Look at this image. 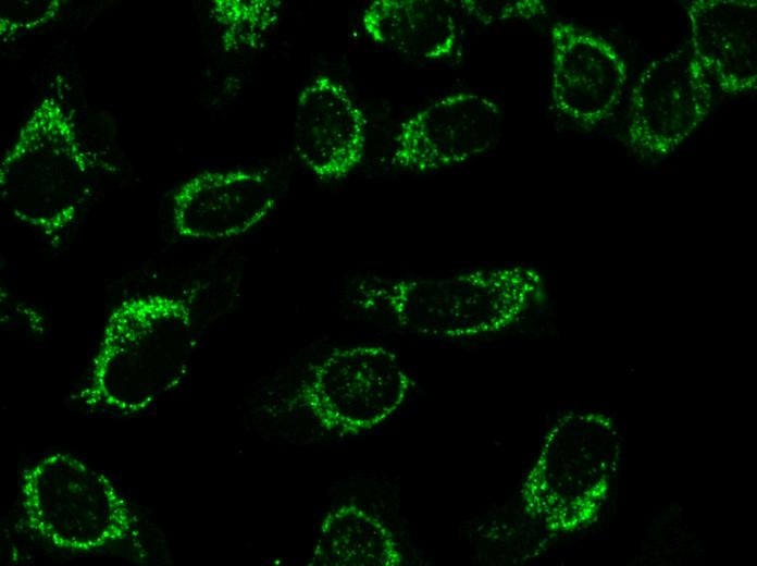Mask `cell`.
<instances>
[{
    "label": "cell",
    "mask_w": 757,
    "mask_h": 566,
    "mask_svg": "<svg viewBox=\"0 0 757 566\" xmlns=\"http://www.w3.org/2000/svg\"><path fill=\"white\" fill-rule=\"evenodd\" d=\"M361 25L377 46L425 63L454 58L464 33L456 1L375 0L363 10Z\"/></svg>",
    "instance_id": "obj_13"
},
{
    "label": "cell",
    "mask_w": 757,
    "mask_h": 566,
    "mask_svg": "<svg viewBox=\"0 0 757 566\" xmlns=\"http://www.w3.org/2000/svg\"><path fill=\"white\" fill-rule=\"evenodd\" d=\"M687 50L717 91H757V2L696 0L685 4Z\"/></svg>",
    "instance_id": "obj_12"
},
{
    "label": "cell",
    "mask_w": 757,
    "mask_h": 566,
    "mask_svg": "<svg viewBox=\"0 0 757 566\" xmlns=\"http://www.w3.org/2000/svg\"><path fill=\"white\" fill-rule=\"evenodd\" d=\"M367 127V116L349 90L321 73L297 97L293 148L318 180L338 182L361 164Z\"/></svg>",
    "instance_id": "obj_11"
},
{
    "label": "cell",
    "mask_w": 757,
    "mask_h": 566,
    "mask_svg": "<svg viewBox=\"0 0 757 566\" xmlns=\"http://www.w3.org/2000/svg\"><path fill=\"white\" fill-rule=\"evenodd\" d=\"M412 386V378L393 350L358 345L335 349L314 366L296 402L324 431L358 435L392 418Z\"/></svg>",
    "instance_id": "obj_6"
},
{
    "label": "cell",
    "mask_w": 757,
    "mask_h": 566,
    "mask_svg": "<svg viewBox=\"0 0 757 566\" xmlns=\"http://www.w3.org/2000/svg\"><path fill=\"white\" fill-rule=\"evenodd\" d=\"M195 325L189 296H131L109 313L76 399L91 414L135 418L178 382Z\"/></svg>",
    "instance_id": "obj_1"
},
{
    "label": "cell",
    "mask_w": 757,
    "mask_h": 566,
    "mask_svg": "<svg viewBox=\"0 0 757 566\" xmlns=\"http://www.w3.org/2000/svg\"><path fill=\"white\" fill-rule=\"evenodd\" d=\"M276 206V190L265 171H203L173 194L172 223L184 238L233 239L261 223Z\"/></svg>",
    "instance_id": "obj_10"
},
{
    "label": "cell",
    "mask_w": 757,
    "mask_h": 566,
    "mask_svg": "<svg viewBox=\"0 0 757 566\" xmlns=\"http://www.w3.org/2000/svg\"><path fill=\"white\" fill-rule=\"evenodd\" d=\"M109 167L84 145L62 96L45 93L1 158V199L14 220L58 247Z\"/></svg>",
    "instance_id": "obj_2"
},
{
    "label": "cell",
    "mask_w": 757,
    "mask_h": 566,
    "mask_svg": "<svg viewBox=\"0 0 757 566\" xmlns=\"http://www.w3.org/2000/svg\"><path fill=\"white\" fill-rule=\"evenodd\" d=\"M459 8L466 14L475 17L486 24L495 20L533 19L545 11L541 1H475L463 0L458 2Z\"/></svg>",
    "instance_id": "obj_17"
},
{
    "label": "cell",
    "mask_w": 757,
    "mask_h": 566,
    "mask_svg": "<svg viewBox=\"0 0 757 566\" xmlns=\"http://www.w3.org/2000/svg\"><path fill=\"white\" fill-rule=\"evenodd\" d=\"M281 1L213 0L209 4L211 20L226 52H249L260 49L280 21Z\"/></svg>",
    "instance_id": "obj_15"
},
{
    "label": "cell",
    "mask_w": 757,
    "mask_h": 566,
    "mask_svg": "<svg viewBox=\"0 0 757 566\" xmlns=\"http://www.w3.org/2000/svg\"><path fill=\"white\" fill-rule=\"evenodd\" d=\"M402 550L387 525L356 503L333 507L320 522L312 566H400Z\"/></svg>",
    "instance_id": "obj_14"
},
{
    "label": "cell",
    "mask_w": 757,
    "mask_h": 566,
    "mask_svg": "<svg viewBox=\"0 0 757 566\" xmlns=\"http://www.w3.org/2000/svg\"><path fill=\"white\" fill-rule=\"evenodd\" d=\"M622 440L618 423L603 410L574 409L560 416L522 481L524 512L553 534L591 526L620 469Z\"/></svg>",
    "instance_id": "obj_4"
},
{
    "label": "cell",
    "mask_w": 757,
    "mask_h": 566,
    "mask_svg": "<svg viewBox=\"0 0 757 566\" xmlns=\"http://www.w3.org/2000/svg\"><path fill=\"white\" fill-rule=\"evenodd\" d=\"M18 499L28 530L66 553H94L138 544L133 506L103 471L69 452H52L26 467Z\"/></svg>",
    "instance_id": "obj_5"
},
{
    "label": "cell",
    "mask_w": 757,
    "mask_h": 566,
    "mask_svg": "<svg viewBox=\"0 0 757 566\" xmlns=\"http://www.w3.org/2000/svg\"><path fill=\"white\" fill-rule=\"evenodd\" d=\"M543 296L538 270L506 264L436 276L373 278L360 282L353 303L412 332L461 340L506 330Z\"/></svg>",
    "instance_id": "obj_3"
},
{
    "label": "cell",
    "mask_w": 757,
    "mask_h": 566,
    "mask_svg": "<svg viewBox=\"0 0 757 566\" xmlns=\"http://www.w3.org/2000/svg\"><path fill=\"white\" fill-rule=\"evenodd\" d=\"M501 121L499 104L482 94L444 95L400 123L390 162L411 173L463 164L496 146Z\"/></svg>",
    "instance_id": "obj_8"
},
{
    "label": "cell",
    "mask_w": 757,
    "mask_h": 566,
    "mask_svg": "<svg viewBox=\"0 0 757 566\" xmlns=\"http://www.w3.org/2000/svg\"><path fill=\"white\" fill-rule=\"evenodd\" d=\"M549 95L554 109L579 127L606 123L623 98L628 62L604 36L569 20L549 29Z\"/></svg>",
    "instance_id": "obj_9"
},
{
    "label": "cell",
    "mask_w": 757,
    "mask_h": 566,
    "mask_svg": "<svg viewBox=\"0 0 757 566\" xmlns=\"http://www.w3.org/2000/svg\"><path fill=\"white\" fill-rule=\"evenodd\" d=\"M716 89L687 48L649 60L629 98L625 144L641 160L673 155L710 116Z\"/></svg>",
    "instance_id": "obj_7"
},
{
    "label": "cell",
    "mask_w": 757,
    "mask_h": 566,
    "mask_svg": "<svg viewBox=\"0 0 757 566\" xmlns=\"http://www.w3.org/2000/svg\"><path fill=\"white\" fill-rule=\"evenodd\" d=\"M61 0H4L0 5V36L12 41L53 24L61 14Z\"/></svg>",
    "instance_id": "obj_16"
}]
</instances>
